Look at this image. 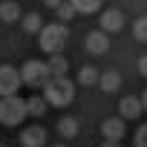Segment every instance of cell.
<instances>
[{
  "label": "cell",
  "mask_w": 147,
  "mask_h": 147,
  "mask_svg": "<svg viewBox=\"0 0 147 147\" xmlns=\"http://www.w3.org/2000/svg\"><path fill=\"white\" fill-rule=\"evenodd\" d=\"M72 98H75V84H72L66 75L49 78L43 84V101L49 107H66V104H72Z\"/></svg>",
  "instance_id": "1"
},
{
  "label": "cell",
  "mask_w": 147,
  "mask_h": 147,
  "mask_svg": "<svg viewBox=\"0 0 147 147\" xmlns=\"http://www.w3.org/2000/svg\"><path fill=\"white\" fill-rule=\"evenodd\" d=\"M40 49L49 52V55H58L63 49V43L69 40V29L63 23H49V26H40Z\"/></svg>",
  "instance_id": "2"
},
{
  "label": "cell",
  "mask_w": 147,
  "mask_h": 147,
  "mask_svg": "<svg viewBox=\"0 0 147 147\" xmlns=\"http://www.w3.org/2000/svg\"><path fill=\"white\" fill-rule=\"evenodd\" d=\"M26 118V104L20 95H3L0 98V124L3 127H18Z\"/></svg>",
  "instance_id": "3"
},
{
  "label": "cell",
  "mask_w": 147,
  "mask_h": 147,
  "mask_svg": "<svg viewBox=\"0 0 147 147\" xmlns=\"http://www.w3.org/2000/svg\"><path fill=\"white\" fill-rule=\"evenodd\" d=\"M18 75H20V84L40 90V87H43V84L49 81V69H46V63H43V61L32 58V61H26V63H23V66L18 69Z\"/></svg>",
  "instance_id": "4"
},
{
  "label": "cell",
  "mask_w": 147,
  "mask_h": 147,
  "mask_svg": "<svg viewBox=\"0 0 147 147\" xmlns=\"http://www.w3.org/2000/svg\"><path fill=\"white\" fill-rule=\"evenodd\" d=\"M18 90H20L18 69L9 66V63H0V98L3 95H18Z\"/></svg>",
  "instance_id": "5"
},
{
  "label": "cell",
  "mask_w": 147,
  "mask_h": 147,
  "mask_svg": "<svg viewBox=\"0 0 147 147\" xmlns=\"http://www.w3.org/2000/svg\"><path fill=\"white\" fill-rule=\"evenodd\" d=\"M124 133H127L124 118L113 115V118H104V121H101V136H104V141H121Z\"/></svg>",
  "instance_id": "6"
},
{
  "label": "cell",
  "mask_w": 147,
  "mask_h": 147,
  "mask_svg": "<svg viewBox=\"0 0 147 147\" xmlns=\"http://www.w3.org/2000/svg\"><path fill=\"white\" fill-rule=\"evenodd\" d=\"M20 144L23 147H43L46 144V130L40 124H29L20 130Z\"/></svg>",
  "instance_id": "7"
},
{
  "label": "cell",
  "mask_w": 147,
  "mask_h": 147,
  "mask_svg": "<svg viewBox=\"0 0 147 147\" xmlns=\"http://www.w3.org/2000/svg\"><path fill=\"white\" fill-rule=\"evenodd\" d=\"M84 46H87V52L90 55H104L107 52V46H110V40H107V32H90L87 35V40H84Z\"/></svg>",
  "instance_id": "8"
},
{
  "label": "cell",
  "mask_w": 147,
  "mask_h": 147,
  "mask_svg": "<svg viewBox=\"0 0 147 147\" xmlns=\"http://www.w3.org/2000/svg\"><path fill=\"white\" fill-rule=\"evenodd\" d=\"M101 32H118L121 26H124V15L118 12V9H107V12H101Z\"/></svg>",
  "instance_id": "9"
},
{
  "label": "cell",
  "mask_w": 147,
  "mask_h": 147,
  "mask_svg": "<svg viewBox=\"0 0 147 147\" xmlns=\"http://www.w3.org/2000/svg\"><path fill=\"white\" fill-rule=\"evenodd\" d=\"M141 115V101L138 98H133V95H124L121 101H118V118H138Z\"/></svg>",
  "instance_id": "10"
},
{
  "label": "cell",
  "mask_w": 147,
  "mask_h": 147,
  "mask_svg": "<svg viewBox=\"0 0 147 147\" xmlns=\"http://www.w3.org/2000/svg\"><path fill=\"white\" fill-rule=\"evenodd\" d=\"M20 0H3L0 3V20L3 23H18L20 20Z\"/></svg>",
  "instance_id": "11"
},
{
  "label": "cell",
  "mask_w": 147,
  "mask_h": 147,
  "mask_svg": "<svg viewBox=\"0 0 147 147\" xmlns=\"http://www.w3.org/2000/svg\"><path fill=\"white\" fill-rule=\"evenodd\" d=\"M23 104H26V115H32V118H43V115H46V110H49V104H46L40 95L23 98Z\"/></svg>",
  "instance_id": "12"
},
{
  "label": "cell",
  "mask_w": 147,
  "mask_h": 147,
  "mask_svg": "<svg viewBox=\"0 0 147 147\" xmlns=\"http://www.w3.org/2000/svg\"><path fill=\"white\" fill-rule=\"evenodd\" d=\"M46 69H49V78H61V75H66L69 63H66V58L58 52V55H49V61H46Z\"/></svg>",
  "instance_id": "13"
},
{
  "label": "cell",
  "mask_w": 147,
  "mask_h": 147,
  "mask_svg": "<svg viewBox=\"0 0 147 147\" xmlns=\"http://www.w3.org/2000/svg\"><path fill=\"white\" fill-rule=\"evenodd\" d=\"M98 87H101L104 92H118L121 75H118V72H113V69H107V72H101V75H98Z\"/></svg>",
  "instance_id": "14"
},
{
  "label": "cell",
  "mask_w": 147,
  "mask_h": 147,
  "mask_svg": "<svg viewBox=\"0 0 147 147\" xmlns=\"http://www.w3.org/2000/svg\"><path fill=\"white\" fill-rule=\"evenodd\" d=\"M58 136H61V138H75V136H78V118L63 115V118L58 121Z\"/></svg>",
  "instance_id": "15"
},
{
  "label": "cell",
  "mask_w": 147,
  "mask_h": 147,
  "mask_svg": "<svg viewBox=\"0 0 147 147\" xmlns=\"http://www.w3.org/2000/svg\"><path fill=\"white\" fill-rule=\"evenodd\" d=\"M78 84L81 87H95L98 84V69L95 66H81L78 69Z\"/></svg>",
  "instance_id": "16"
},
{
  "label": "cell",
  "mask_w": 147,
  "mask_h": 147,
  "mask_svg": "<svg viewBox=\"0 0 147 147\" xmlns=\"http://www.w3.org/2000/svg\"><path fill=\"white\" fill-rule=\"evenodd\" d=\"M20 20H23V23H20L23 32H29V35H38V32H40V23H43V20H40L38 12H29V15H23Z\"/></svg>",
  "instance_id": "17"
},
{
  "label": "cell",
  "mask_w": 147,
  "mask_h": 147,
  "mask_svg": "<svg viewBox=\"0 0 147 147\" xmlns=\"http://www.w3.org/2000/svg\"><path fill=\"white\" fill-rule=\"evenodd\" d=\"M55 15H58V20H61V23H69V20L75 18L78 12L72 9V3H69V0H63V3H58V6H55Z\"/></svg>",
  "instance_id": "18"
},
{
  "label": "cell",
  "mask_w": 147,
  "mask_h": 147,
  "mask_svg": "<svg viewBox=\"0 0 147 147\" xmlns=\"http://www.w3.org/2000/svg\"><path fill=\"white\" fill-rule=\"evenodd\" d=\"M69 3H72V9H75V12L90 15V12H95V9L101 6V0H69Z\"/></svg>",
  "instance_id": "19"
},
{
  "label": "cell",
  "mask_w": 147,
  "mask_h": 147,
  "mask_svg": "<svg viewBox=\"0 0 147 147\" xmlns=\"http://www.w3.org/2000/svg\"><path fill=\"white\" fill-rule=\"evenodd\" d=\"M133 35H136L141 43H147V15H141V18L133 23Z\"/></svg>",
  "instance_id": "20"
},
{
  "label": "cell",
  "mask_w": 147,
  "mask_h": 147,
  "mask_svg": "<svg viewBox=\"0 0 147 147\" xmlns=\"http://www.w3.org/2000/svg\"><path fill=\"white\" fill-rule=\"evenodd\" d=\"M133 141H136V147H147V124H141V127L136 130Z\"/></svg>",
  "instance_id": "21"
},
{
  "label": "cell",
  "mask_w": 147,
  "mask_h": 147,
  "mask_svg": "<svg viewBox=\"0 0 147 147\" xmlns=\"http://www.w3.org/2000/svg\"><path fill=\"white\" fill-rule=\"evenodd\" d=\"M138 72L147 78V55H141V58H138Z\"/></svg>",
  "instance_id": "22"
},
{
  "label": "cell",
  "mask_w": 147,
  "mask_h": 147,
  "mask_svg": "<svg viewBox=\"0 0 147 147\" xmlns=\"http://www.w3.org/2000/svg\"><path fill=\"white\" fill-rule=\"evenodd\" d=\"M138 101H141V110H147V90L141 92V98H138Z\"/></svg>",
  "instance_id": "23"
},
{
  "label": "cell",
  "mask_w": 147,
  "mask_h": 147,
  "mask_svg": "<svg viewBox=\"0 0 147 147\" xmlns=\"http://www.w3.org/2000/svg\"><path fill=\"white\" fill-rule=\"evenodd\" d=\"M43 3H46V6H49V9H55V6H58V3H63V0H43Z\"/></svg>",
  "instance_id": "24"
},
{
  "label": "cell",
  "mask_w": 147,
  "mask_h": 147,
  "mask_svg": "<svg viewBox=\"0 0 147 147\" xmlns=\"http://www.w3.org/2000/svg\"><path fill=\"white\" fill-rule=\"evenodd\" d=\"M101 147H118V141H104Z\"/></svg>",
  "instance_id": "25"
},
{
  "label": "cell",
  "mask_w": 147,
  "mask_h": 147,
  "mask_svg": "<svg viewBox=\"0 0 147 147\" xmlns=\"http://www.w3.org/2000/svg\"><path fill=\"white\" fill-rule=\"evenodd\" d=\"M52 147H66V144H63V141H61V144H52Z\"/></svg>",
  "instance_id": "26"
},
{
  "label": "cell",
  "mask_w": 147,
  "mask_h": 147,
  "mask_svg": "<svg viewBox=\"0 0 147 147\" xmlns=\"http://www.w3.org/2000/svg\"><path fill=\"white\" fill-rule=\"evenodd\" d=\"M0 147H6V144H0Z\"/></svg>",
  "instance_id": "27"
}]
</instances>
